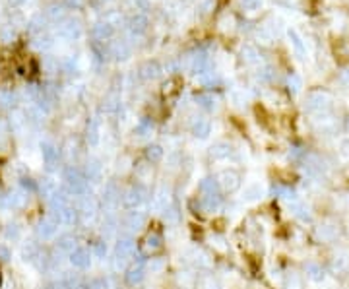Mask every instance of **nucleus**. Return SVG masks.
Masks as SVG:
<instances>
[{"instance_id":"obj_1","label":"nucleus","mask_w":349,"mask_h":289,"mask_svg":"<svg viewBox=\"0 0 349 289\" xmlns=\"http://www.w3.org/2000/svg\"><path fill=\"white\" fill-rule=\"evenodd\" d=\"M64 183L68 194L72 196H86L87 190H89V180L86 178L84 171L78 169V167H68L64 171Z\"/></svg>"},{"instance_id":"obj_2","label":"nucleus","mask_w":349,"mask_h":289,"mask_svg":"<svg viewBox=\"0 0 349 289\" xmlns=\"http://www.w3.org/2000/svg\"><path fill=\"white\" fill-rule=\"evenodd\" d=\"M136 255V241L130 239V237H124V239H119V243L115 246V258H113V268L115 270H120L124 268V264L132 260Z\"/></svg>"},{"instance_id":"obj_3","label":"nucleus","mask_w":349,"mask_h":289,"mask_svg":"<svg viewBox=\"0 0 349 289\" xmlns=\"http://www.w3.org/2000/svg\"><path fill=\"white\" fill-rule=\"evenodd\" d=\"M148 198V189L144 185H132L122 192V206L126 210H136L140 204H144Z\"/></svg>"},{"instance_id":"obj_4","label":"nucleus","mask_w":349,"mask_h":289,"mask_svg":"<svg viewBox=\"0 0 349 289\" xmlns=\"http://www.w3.org/2000/svg\"><path fill=\"white\" fill-rule=\"evenodd\" d=\"M163 248V235L159 233L157 229H152L144 235V239L140 241V252L144 256H153L157 255Z\"/></svg>"},{"instance_id":"obj_5","label":"nucleus","mask_w":349,"mask_h":289,"mask_svg":"<svg viewBox=\"0 0 349 289\" xmlns=\"http://www.w3.org/2000/svg\"><path fill=\"white\" fill-rule=\"evenodd\" d=\"M216 183H218V187L221 190L235 192L240 187V175L237 171H233V169H225V171H221V173L216 175Z\"/></svg>"},{"instance_id":"obj_6","label":"nucleus","mask_w":349,"mask_h":289,"mask_svg":"<svg viewBox=\"0 0 349 289\" xmlns=\"http://www.w3.org/2000/svg\"><path fill=\"white\" fill-rule=\"evenodd\" d=\"M82 23H80V20H76V18H64L62 22H60V25H58V35L62 37V39H68V41H76V39H80L82 37Z\"/></svg>"},{"instance_id":"obj_7","label":"nucleus","mask_w":349,"mask_h":289,"mask_svg":"<svg viewBox=\"0 0 349 289\" xmlns=\"http://www.w3.org/2000/svg\"><path fill=\"white\" fill-rule=\"evenodd\" d=\"M146 222H148V215L144 213V211H128L126 213V218L122 220V225H124V229L126 231H130V233H134V231H140L142 227H146Z\"/></svg>"},{"instance_id":"obj_8","label":"nucleus","mask_w":349,"mask_h":289,"mask_svg":"<svg viewBox=\"0 0 349 289\" xmlns=\"http://www.w3.org/2000/svg\"><path fill=\"white\" fill-rule=\"evenodd\" d=\"M68 258H70V264L74 268H78V270H86V268H89V264H91V252L87 250L86 246H76V248L68 255Z\"/></svg>"},{"instance_id":"obj_9","label":"nucleus","mask_w":349,"mask_h":289,"mask_svg":"<svg viewBox=\"0 0 349 289\" xmlns=\"http://www.w3.org/2000/svg\"><path fill=\"white\" fill-rule=\"evenodd\" d=\"M169 206H171V192H169V189L165 185H161V187H157L155 192H153L152 208L155 211H165Z\"/></svg>"},{"instance_id":"obj_10","label":"nucleus","mask_w":349,"mask_h":289,"mask_svg":"<svg viewBox=\"0 0 349 289\" xmlns=\"http://www.w3.org/2000/svg\"><path fill=\"white\" fill-rule=\"evenodd\" d=\"M126 27H128V31H130L134 37H140V35L146 33L148 27H150L148 16H146V14H132L130 18H128V22H126Z\"/></svg>"},{"instance_id":"obj_11","label":"nucleus","mask_w":349,"mask_h":289,"mask_svg":"<svg viewBox=\"0 0 349 289\" xmlns=\"http://www.w3.org/2000/svg\"><path fill=\"white\" fill-rule=\"evenodd\" d=\"M188 68H190V72L192 74H206V72H210L207 68H210V60H207V55L204 53V51H196V53H192V56L188 58Z\"/></svg>"},{"instance_id":"obj_12","label":"nucleus","mask_w":349,"mask_h":289,"mask_svg":"<svg viewBox=\"0 0 349 289\" xmlns=\"http://www.w3.org/2000/svg\"><path fill=\"white\" fill-rule=\"evenodd\" d=\"M56 231H58V222H56L53 215H47V218H43L41 222L37 223V235H39V239H43V241L53 239L56 235Z\"/></svg>"},{"instance_id":"obj_13","label":"nucleus","mask_w":349,"mask_h":289,"mask_svg":"<svg viewBox=\"0 0 349 289\" xmlns=\"http://www.w3.org/2000/svg\"><path fill=\"white\" fill-rule=\"evenodd\" d=\"M194 204L198 206L200 213H214L221 208V196L219 194H206V196H200L198 200H194Z\"/></svg>"},{"instance_id":"obj_14","label":"nucleus","mask_w":349,"mask_h":289,"mask_svg":"<svg viewBox=\"0 0 349 289\" xmlns=\"http://www.w3.org/2000/svg\"><path fill=\"white\" fill-rule=\"evenodd\" d=\"M91 35H93V39H95V41L105 43V41H109V39L115 37V25H113L109 20H105V22H97L93 27H91Z\"/></svg>"},{"instance_id":"obj_15","label":"nucleus","mask_w":349,"mask_h":289,"mask_svg":"<svg viewBox=\"0 0 349 289\" xmlns=\"http://www.w3.org/2000/svg\"><path fill=\"white\" fill-rule=\"evenodd\" d=\"M138 74L146 82H152V80H157L163 74V68H161V64L157 60H146L142 66H140V70H138Z\"/></svg>"},{"instance_id":"obj_16","label":"nucleus","mask_w":349,"mask_h":289,"mask_svg":"<svg viewBox=\"0 0 349 289\" xmlns=\"http://www.w3.org/2000/svg\"><path fill=\"white\" fill-rule=\"evenodd\" d=\"M78 211H80V215H82L84 220H91V218L99 211L97 200H95L93 196H89V194L82 196V202H80V206H78Z\"/></svg>"},{"instance_id":"obj_17","label":"nucleus","mask_w":349,"mask_h":289,"mask_svg":"<svg viewBox=\"0 0 349 289\" xmlns=\"http://www.w3.org/2000/svg\"><path fill=\"white\" fill-rule=\"evenodd\" d=\"M86 140L89 146H97L101 142V121L97 117H91L86 126Z\"/></svg>"},{"instance_id":"obj_18","label":"nucleus","mask_w":349,"mask_h":289,"mask_svg":"<svg viewBox=\"0 0 349 289\" xmlns=\"http://www.w3.org/2000/svg\"><path fill=\"white\" fill-rule=\"evenodd\" d=\"M210 159L214 161H223V159H229L233 156V146L227 144V142H218L210 148Z\"/></svg>"},{"instance_id":"obj_19","label":"nucleus","mask_w":349,"mask_h":289,"mask_svg":"<svg viewBox=\"0 0 349 289\" xmlns=\"http://www.w3.org/2000/svg\"><path fill=\"white\" fill-rule=\"evenodd\" d=\"M109 55L115 56V60L124 62V60H128V58H130L132 51H130V47H128L126 41H113V43L109 45Z\"/></svg>"},{"instance_id":"obj_20","label":"nucleus","mask_w":349,"mask_h":289,"mask_svg":"<svg viewBox=\"0 0 349 289\" xmlns=\"http://www.w3.org/2000/svg\"><path fill=\"white\" fill-rule=\"evenodd\" d=\"M144 278H146V268H144L142 262L130 266L126 270V274H124V279H126L128 285H140L144 281Z\"/></svg>"},{"instance_id":"obj_21","label":"nucleus","mask_w":349,"mask_h":289,"mask_svg":"<svg viewBox=\"0 0 349 289\" xmlns=\"http://www.w3.org/2000/svg\"><path fill=\"white\" fill-rule=\"evenodd\" d=\"M190 130H192V134H194L196 138L204 140V138H207V136L212 134V123H210L207 119H204V117H196V119L192 121Z\"/></svg>"},{"instance_id":"obj_22","label":"nucleus","mask_w":349,"mask_h":289,"mask_svg":"<svg viewBox=\"0 0 349 289\" xmlns=\"http://www.w3.org/2000/svg\"><path fill=\"white\" fill-rule=\"evenodd\" d=\"M84 175H86L87 180H91V183H99L101 177H103V165H101V161H99V159H89V161L86 163V171H84Z\"/></svg>"},{"instance_id":"obj_23","label":"nucleus","mask_w":349,"mask_h":289,"mask_svg":"<svg viewBox=\"0 0 349 289\" xmlns=\"http://www.w3.org/2000/svg\"><path fill=\"white\" fill-rule=\"evenodd\" d=\"M41 154H43L45 163L53 167L56 161H58V157H60V150H58L56 146L51 144V142H43V144H41Z\"/></svg>"},{"instance_id":"obj_24","label":"nucleus","mask_w":349,"mask_h":289,"mask_svg":"<svg viewBox=\"0 0 349 289\" xmlns=\"http://www.w3.org/2000/svg\"><path fill=\"white\" fill-rule=\"evenodd\" d=\"M134 175L140 180V185H146L153 178V167L152 163H138L134 167Z\"/></svg>"},{"instance_id":"obj_25","label":"nucleus","mask_w":349,"mask_h":289,"mask_svg":"<svg viewBox=\"0 0 349 289\" xmlns=\"http://www.w3.org/2000/svg\"><path fill=\"white\" fill-rule=\"evenodd\" d=\"M119 200H120V190H119V187H117V183H107L105 192H103V202H105L107 206H115Z\"/></svg>"},{"instance_id":"obj_26","label":"nucleus","mask_w":349,"mask_h":289,"mask_svg":"<svg viewBox=\"0 0 349 289\" xmlns=\"http://www.w3.org/2000/svg\"><path fill=\"white\" fill-rule=\"evenodd\" d=\"M196 103L200 105V107H204L206 111H214V109H218V99H216V95H214V93H210V91L198 93Z\"/></svg>"},{"instance_id":"obj_27","label":"nucleus","mask_w":349,"mask_h":289,"mask_svg":"<svg viewBox=\"0 0 349 289\" xmlns=\"http://www.w3.org/2000/svg\"><path fill=\"white\" fill-rule=\"evenodd\" d=\"M165 156V150L159 144H150L146 148V159L148 163H159Z\"/></svg>"},{"instance_id":"obj_28","label":"nucleus","mask_w":349,"mask_h":289,"mask_svg":"<svg viewBox=\"0 0 349 289\" xmlns=\"http://www.w3.org/2000/svg\"><path fill=\"white\" fill-rule=\"evenodd\" d=\"M103 109L107 113H117L120 109V95L117 93V91H109L107 93V97H105V101H103Z\"/></svg>"},{"instance_id":"obj_29","label":"nucleus","mask_w":349,"mask_h":289,"mask_svg":"<svg viewBox=\"0 0 349 289\" xmlns=\"http://www.w3.org/2000/svg\"><path fill=\"white\" fill-rule=\"evenodd\" d=\"M198 192L202 196H206V194H219V187L216 183V178H202L200 185H198Z\"/></svg>"},{"instance_id":"obj_30","label":"nucleus","mask_w":349,"mask_h":289,"mask_svg":"<svg viewBox=\"0 0 349 289\" xmlns=\"http://www.w3.org/2000/svg\"><path fill=\"white\" fill-rule=\"evenodd\" d=\"M47 18L49 20H53V22H62L64 20V4H58V2H55V4H51L49 8H47Z\"/></svg>"},{"instance_id":"obj_31","label":"nucleus","mask_w":349,"mask_h":289,"mask_svg":"<svg viewBox=\"0 0 349 289\" xmlns=\"http://www.w3.org/2000/svg\"><path fill=\"white\" fill-rule=\"evenodd\" d=\"M56 246H58L62 252H68V255H70V252L76 248V237H74V235H62V237L58 239Z\"/></svg>"},{"instance_id":"obj_32","label":"nucleus","mask_w":349,"mask_h":289,"mask_svg":"<svg viewBox=\"0 0 349 289\" xmlns=\"http://www.w3.org/2000/svg\"><path fill=\"white\" fill-rule=\"evenodd\" d=\"M91 51H93V56L97 58V60H101V62H105L107 58H109V47H105V43H101V41H93L91 43Z\"/></svg>"},{"instance_id":"obj_33","label":"nucleus","mask_w":349,"mask_h":289,"mask_svg":"<svg viewBox=\"0 0 349 289\" xmlns=\"http://www.w3.org/2000/svg\"><path fill=\"white\" fill-rule=\"evenodd\" d=\"M18 103V97L12 89H0V107H14Z\"/></svg>"},{"instance_id":"obj_34","label":"nucleus","mask_w":349,"mask_h":289,"mask_svg":"<svg viewBox=\"0 0 349 289\" xmlns=\"http://www.w3.org/2000/svg\"><path fill=\"white\" fill-rule=\"evenodd\" d=\"M39 190L43 192L47 198H51L56 190H58V183H56V180H53V178H43V183L39 185Z\"/></svg>"},{"instance_id":"obj_35","label":"nucleus","mask_w":349,"mask_h":289,"mask_svg":"<svg viewBox=\"0 0 349 289\" xmlns=\"http://www.w3.org/2000/svg\"><path fill=\"white\" fill-rule=\"evenodd\" d=\"M33 47H37L39 51H47V49H51V47H53V37L39 33L35 39H33Z\"/></svg>"},{"instance_id":"obj_36","label":"nucleus","mask_w":349,"mask_h":289,"mask_svg":"<svg viewBox=\"0 0 349 289\" xmlns=\"http://www.w3.org/2000/svg\"><path fill=\"white\" fill-rule=\"evenodd\" d=\"M177 86H181V82L177 78H171L167 80L163 86H161V93H163L165 97H169V95H174V93H179V88Z\"/></svg>"},{"instance_id":"obj_37","label":"nucleus","mask_w":349,"mask_h":289,"mask_svg":"<svg viewBox=\"0 0 349 289\" xmlns=\"http://www.w3.org/2000/svg\"><path fill=\"white\" fill-rule=\"evenodd\" d=\"M165 268H167V260H165V258H152V260L148 262V270H150L152 274H161Z\"/></svg>"},{"instance_id":"obj_38","label":"nucleus","mask_w":349,"mask_h":289,"mask_svg":"<svg viewBox=\"0 0 349 289\" xmlns=\"http://www.w3.org/2000/svg\"><path fill=\"white\" fill-rule=\"evenodd\" d=\"M152 130H153V121L148 119V117L136 124V132L140 134V136H148V134H152Z\"/></svg>"},{"instance_id":"obj_39","label":"nucleus","mask_w":349,"mask_h":289,"mask_svg":"<svg viewBox=\"0 0 349 289\" xmlns=\"http://www.w3.org/2000/svg\"><path fill=\"white\" fill-rule=\"evenodd\" d=\"M212 246L216 248V250H219V252H225L227 250V243H225V239L221 237V235H212Z\"/></svg>"},{"instance_id":"obj_40","label":"nucleus","mask_w":349,"mask_h":289,"mask_svg":"<svg viewBox=\"0 0 349 289\" xmlns=\"http://www.w3.org/2000/svg\"><path fill=\"white\" fill-rule=\"evenodd\" d=\"M240 55H242V58H245L247 62H256V60H258V58H256L258 53H256V49H254V47H245Z\"/></svg>"},{"instance_id":"obj_41","label":"nucleus","mask_w":349,"mask_h":289,"mask_svg":"<svg viewBox=\"0 0 349 289\" xmlns=\"http://www.w3.org/2000/svg\"><path fill=\"white\" fill-rule=\"evenodd\" d=\"M93 256H97V258H105V255H107V245H105V241H97L95 245H93V252H91Z\"/></svg>"},{"instance_id":"obj_42","label":"nucleus","mask_w":349,"mask_h":289,"mask_svg":"<svg viewBox=\"0 0 349 289\" xmlns=\"http://www.w3.org/2000/svg\"><path fill=\"white\" fill-rule=\"evenodd\" d=\"M14 37H16V31L12 29L10 25H8V27H4V29L0 31V39H2L4 43H10V41H12V39H14Z\"/></svg>"},{"instance_id":"obj_43","label":"nucleus","mask_w":349,"mask_h":289,"mask_svg":"<svg viewBox=\"0 0 349 289\" xmlns=\"http://www.w3.org/2000/svg\"><path fill=\"white\" fill-rule=\"evenodd\" d=\"M163 213H165V220H167V222L174 223L177 220H179V213H177V208H174L173 204H171V206H169V208H167Z\"/></svg>"},{"instance_id":"obj_44","label":"nucleus","mask_w":349,"mask_h":289,"mask_svg":"<svg viewBox=\"0 0 349 289\" xmlns=\"http://www.w3.org/2000/svg\"><path fill=\"white\" fill-rule=\"evenodd\" d=\"M89 289H109V283L105 278H97L89 283Z\"/></svg>"},{"instance_id":"obj_45","label":"nucleus","mask_w":349,"mask_h":289,"mask_svg":"<svg viewBox=\"0 0 349 289\" xmlns=\"http://www.w3.org/2000/svg\"><path fill=\"white\" fill-rule=\"evenodd\" d=\"M6 237L12 239V241H16V239L20 237V227H18V225H8V229H6Z\"/></svg>"},{"instance_id":"obj_46","label":"nucleus","mask_w":349,"mask_h":289,"mask_svg":"<svg viewBox=\"0 0 349 289\" xmlns=\"http://www.w3.org/2000/svg\"><path fill=\"white\" fill-rule=\"evenodd\" d=\"M240 4H242L247 10H256V8H260L262 0H240Z\"/></svg>"},{"instance_id":"obj_47","label":"nucleus","mask_w":349,"mask_h":289,"mask_svg":"<svg viewBox=\"0 0 349 289\" xmlns=\"http://www.w3.org/2000/svg\"><path fill=\"white\" fill-rule=\"evenodd\" d=\"M130 2L136 10H148L150 8V0H130Z\"/></svg>"},{"instance_id":"obj_48","label":"nucleus","mask_w":349,"mask_h":289,"mask_svg":"<svg viewBox=\"0 0 349 289\" xmlns=\"http://www.w3.org/2000/svg\"><path fill=\"white\" fill-rule=\"evenodd\" d=\"M289 37H291V41H293L295 49H297L299 53H303L305 49H303V43H301V39H299V35L295 33V31H289Z\"/></svg>"},{"instance_id":"obj_49","label":"nucleus","mask_w":349,"mask_h":289,"mask_svg":"<svg viewBox=\"0 0 349 289\" xmlns=\"http://www.w3.org/2000/svg\"><path fill=\"white\" fill-rule=\"evenodd\" d=\"M84 2H86V0H64L66 6H68V8H74V10L82 8V6H84Z\"/></svg>"},{"instance_id":"obj_50","label":"nucleus","mask_w":349,"mask_h":289,"mask_svg":"<svg viewBox=\"0 0 349 289\" xmlns=\"http://www.w3.org/2000/svg\"><path fill=\"white\" fill-rule=\"evenodd\" d=\"M22 185H23V189H25V190H35V189H37V185L33 183V178H23Z\"/></svg>"},{"instance_id":"obj_51","label":"nucleus","mask_w":349,"mask_h":289,"mask_svg":"<svg viewBox=\"0 0 349 289\" xmlns=\"http://www.w3.org/2000/svg\"><path fill=\"white\" fill-rule=\"evenodd\" d=\"M8 78H10L8 68H6V64H2V62H0V82H2V80H8Z\"/></svg>"},{"instance_id":"obj_52","label":"nucleus","mask_w":349,"mask_h":289,"mask_svg":"<svg viewBox=\"0 0 349 289\" xmlns=\"http://www.w3.org/2000/svg\"><path fill=\"white\" fill-rule=\"evenodd\" d=\"M204 289H219V283L214 278H207V281L204 283Z\"/></svg>"},{"instance_id":"obj_53","label":"nucleus","mask_w":349,"mask_h":289,"mask_svg":"<svg viewBox=\"0 0 349 289\" xmlns=\"http://www.w3.org/2000/svg\"><path fill=\"white\" fill-rule=\"evenodd\" d=\"M10 258V252L6 246H0V260H8Z\"/></svg>"},{"instance_id":"obj_54","label":"nucleus","mask_w":349,"mask_h":289,"mask_svg":"<svg viewBox=\"0 0 349 289\" xmlns=\"http://www.w3.org/2000/svg\"><path fill=\"white\" fill-rule=\"evenodd\" d=\"M12 6H18V4H22V2H25V0H8Z\"/></svg>"},{"instance_id":"obj_55","label":"nucleus","mask_w":349,"mask_h":289,"mask_svg":"<svg viewBox=\"0 0 349 289\" xmlns=\"http://www.w3.org/2000/svg\"><path fill=\"white\" fill-rule=\"evenodd\" d=\"M0 281H2V278H0Z\"/></svg>"}]
</instances>
